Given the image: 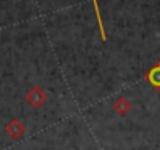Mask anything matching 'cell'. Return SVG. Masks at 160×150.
<instances>
[{"label":"cell","mask_w":160,"mask_h":150,"mask_svg":"<svg viewBox=\"0 0 160 150\" xmlns=\"http://www.w3.org/2000/svg\"><path fill=\"white\" fill-rule=\"evenodd\" d=\"M25 100L32 108H41L46 100H47V94L42 91V88L39 86H33L32 89H28V92L25 94Z\"/></svg>","instance_id":"obj_1"},{"label":"cell","mask_w":160,"mask_h":150,"mask_svg":"<svg viewBox=\"0 0 160 150\" xmlns=\"http://www.w3.org/2000/svg\"><path fill=\"white\" fill-rule=\"evenodd\" d=\"M144 80H146L155 91H160V59L157 61L155 66H152V67L144 73Z\"/></svg>","instance_id":"obj_2"},{"label":"cell","mask_w":160,"mask_h":150,"mask_svg":"<svg viewBox=\"0 0 160 150\" xmlns=\"http://www.w3.org/2000/svg\"><path fill=\"white\" fill-rule=\"evenodd\" d=\"M5 131H7L13 139H19V138H22V136L25 134V125H24L22 120L13 119V120H10L8 125L5 127Z\"/></svg>","instance_id":"obj_3"},{"label":"cell","mask_w":160,"mask_h":150,"mask_svg":"<svg viewBox=\"0 0 160 150\" xmlns=\"http://www.w3.org/2000/svg\"><path fill=\"white\" fill-rule=\"evenodd\" d=\"M113 110L115 113H118L119 116H126L130 110H132V103L126 99V97H118L113 102Z\"/></svg>","instance_id":"obj_4"},{"label":"cell","mask_w":160,"mask_h":150,"mask_svg":"<svg viewBox=\"0 0 160 150\" xmlns=\"http://www.w3.org/2000/svg\"><path fill=\"white\" fill-rule=\"evenodd\" d=\"M93 5H94V13H96V17H98V25H99L101 38H102V41H105V39H107V35H105V28H104V21H102V16H101V8H99V2H98V0H93Z\"/></svg>","instance_id":"obj_5"}]
</instances>
